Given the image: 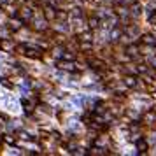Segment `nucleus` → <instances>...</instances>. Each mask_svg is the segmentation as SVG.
I'll return each mask as SVG.
<instances>
[{"label": "nucleus", "instance_id": "obj_1", "mask_svg": "<svg viewBox=\"0 0 156 156\" xmlns=\"http://www.w3.org/2000/svg\"><path fill=\"white\" fill-rule=\"evenodd\" d=\"M58 67L60 69H65V70H74V65L72 63H65V61H60Z\"/></svg>", "mask_w": 156, "mask_h": 156}, {"label": "nucleus", "instance_id": "obj_2", "mask_svg": "<svg viewBox=\"0 0 156 156\" xmlns=\"http://www.w3.org/2000/svg\"><path fill=\"white\" fill-rule=\"evenodd\" d=\"M46 18H48V19L56 18V12H54V9H53V7H48V9H46Z\"/></svg>", "mask_w": 156, "mask_h": 156}, {"label": "nucleus", "instance_id": "obj_3", "mask_svg": "<svg viewBox=\"0 0 156 156\" xmlns=\"http://www.w3.org/2000/svg\"><path fill=\"white\" fill-rule=\"evenodd\" d=\"M88 25H90V28H97L98 27V19L97 18H91L90 21H88Z\"/></svg>", "mask_w": 156, "mask_h": 156}, {"label": "nucleus", "instance_id": "obj_4", "mask_svg": "<svg viewBox=\"0 0 156 156\" xmlns=\"http://www.w3.org/2000/svg\"><path fill=\"white\" fill-rule=\"evenodd\" d=\"M125 84L126 86H135V77H126L125 79Z\"/></svg>", "mask_w": 156, "mask_h": 156}, {"label": "nucleus", "instance_id": "obj_5", "mask_svg": "<svg viewBox=\"0 0 156 156\" xmlns=\"http://www.w3.org/2000/svg\"><path fill=\"white\" fill-rule=\"evenodd\" d=\"M81 39H82V40H86V42H90V40H91V33H90V32H86V33H82V35H81Z\"/></svg>", "mask_w": 156, "mask_h": 156}, {"label": "nucleus", "instance_id": "obj_6", "mask_svg": "<svg viewBox=\"0 0 156 156\" xmlns=\"http://www.w3.org/2000/svg\"><path fill=\"white\" fill-rule=\"evenodd\" d=\"M144 42H146V44H154L156 40L153 39V35H146V37H144Z\"/></svg>", "mask_w": 156, "mask_h": 156}, {"label": "nucleus", "instance_id": "obj_7", "mask_svg": "<svg viewBox=\"0 0 156 156\" xmlns=\"http://www.w3.org/2000/svg\"><path fill=\"white\" fill-rule=\"evenodd\" d=\"M137 147H139V149H142V151H144V149H146V147H147V142H146V140H139V142H137Z\"/></svg>", "mask_w": 156, "mask_h": 156}, {"label": "nucleus", "instance_id": "obj_8", "mask_svg": "<svg viewBox=\"0 0 156 156\" xmlns=\"http://www.w3.org/2000/svg\"><path fill=\"white\" fill-rule=\"evenodd\" d=\"M131 12H133V14H135V16H137V14L140 12V5H139V4H135V5H133V7H131Z\"/></svg>", "mask_w": 156, "mask_h": 156}, {"label": "nucleus", "instance_id": "obj_9", "mask_svg": "<svg viewBox=\"0 0 156 156\" xmlns=\"http://www.w3.org/2000/svg\"><path fill=\"white\" fill-rule=\"evenodd\" d=\"M19 27H21V21H12V23H11V28L12 30H18Z\"/></svg>", "mask_w": 156, "mask_h": 156}, {"label": "nucleus", "instance_id": "obj_10", "mask_svg": "<svg viewBox=\"0 0 156 156\" xmlns=\"http://www.w3.org/2000/svg\"><path fill=\"white\" fill-rule=\"evenodd\" d=\"M72 14H74L76 18H81V9H74V11H72Z\"/></svg>", "mask_w": 156, "mask_h": 156}, {"label": "nucleus", "instance_id": "obj_11", "mask_svg": "<svg viewBox=\"0 0 156 156\" xmlns=\"http://www.w3.org/2000/svg\"><path fill=\"white\" fill-rule=\"evenodd\" d=\"M128 53H130V54H135V53H137V48H135V46H131V48H128Z\"/></svg>", "mask_w": 156, "mask_h": 156}, {"label": "nucleus", "instance_id": "obj_12", "mask_svg": "<svg viewBox=\"0 0 156 156\" xmlns=\"http://www.w3.org/2000/svg\"><path fill=\"white\" fill-rule=\"evenodd\" d=\"M153 65H156V58H153Z\"/></svg>", "mask_w": 156, "mask_h": 156}]
</instances>
